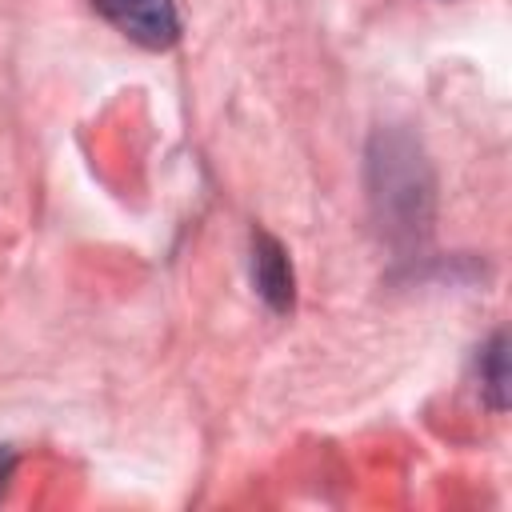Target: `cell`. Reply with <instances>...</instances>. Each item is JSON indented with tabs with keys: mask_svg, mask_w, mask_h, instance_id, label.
<instances>
[{
	"mask_svg": "<svg viewBox=\"0 0 512 512\" xmlns=\"http://www.w3.org/2000/svg\"><path fill=\"white\" fill-rule=\"evenodd\" d=\"M368 188L380 228L392 240H416L432 220V172L424 152L404 132H376L368 152Z\"/></svg>",
	"mask_w": 512,
	"mask_h": 512,
	"instance_id": "6da1fadb",
	"label": "cell"
},
{
	"mask_svg": "<svg viewBox=\"0 0 512 512\" xmlns=\"http://www.w3.org/2000/svg\"><path fill=\"white\" fill-rule=\"evenodd\" d=\"M252 284L272 312H292V304H296L292 260H288V248L264 228L252 232Z\"/></svg>",
	"mask_w": 512,
	"mask_h": 512,
	"instance_id": "3957f363",
	"label": "cell"
},
{
	"mask_svg": "<svg viewBox=\"0 0 512 512\" xmlns=\"http://www.w3.org/2000/svg\"><path fill=\"white\" fill-rule=\"evenodd\" d=\"M12 472H16V452H12L8 444H0V496H4L8 484H12Z\"/></svg>",
	"mask_w": 512,
	"mask_h": 512,
	"instance_id": "5b68a950",
	"label": "cell"
},
{
	"mask_svg": "<svg viewBox=\"0 0 512 512\" xmlns=\"http://www.w3.org/2000/svg\"><path fill=\"white\" fill-rule=\"evenodd\" d=\"M92 8L140 48L164 52L180 40V12L172 0H92Z\"/></svg>",
	"mask_w": 512,
	"mask_h": 512,
	"instance_id": "7a4b0ae2",
	"label": "cell"
},
{
	"mask_svg": "<svg viewBox=\"0 0 512 512\" xmlns=\"http://www.w3.org/2000/svg\"><path fill=\"white\" fill-rule=\"evenodd\" d=\"M476 368H480V392L488 396V404L496 412H504L508 408V340H504V332H492V340L480 348Z\"/></svg>",
	"mask_w": 512,
	"mask_h": 512,
	"instance_id": "277c9868",
	"label": "cell"
}]
</instances>
